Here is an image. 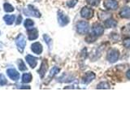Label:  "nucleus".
<instances>
[{"mask_svg":"<svg viewBox=\"0 0 130 122\" xmlns=\"http://www.w3.org/2000/svg\"><path fill=\"white\" fill-rule=\"evenodd\" d=\"M7 74L14 81H17L20 79V73L15 68H8L7 70Z\"/></svg>","mask_w":130,"mask_h":122,"instance_id":"nucleus-10","label":"nucleus"},{"mask_svg":"<svg viewBox=\"0 0 130 122\" xmlns=\"http://www.w3.org/2000/svg\"><path fill=\"white\" fill-rule=\"evenodd\" d=\"M18 68L20 69V71H22V72L27 70L26 65H25V64L24 63V61L22 59H19V61H18Z\"/></svg>","mask_w":130,"mask_h":122,"instance_id":"nucleus-26","label":"nucleus"},{"mask_svg":"<svg viewBox=\"0 0 130 122\" xmlns=\"http://www.w3.org/2000/svg\"><path fill=\"white\" fill-rule=\"evenodd\" d=\"M77 3H78V0H69V1L67 2L66 5L69 8H72V7H74L76 5Z\"/></svg>","mask_w":130,"mask_h":122,"instance_id":"nucleus-28","label":"nucleus"},{"mask_svg":"<svg viewBox=\"0 0 130 122\" xmlns=\"http://www.w3.org/2000/svg\"><path fill=\"white\" fill-rule=\"evenodd\" d=\"M80 16L84 19L86 20L91 19L93 16V10L89 7H84L80 10Z\"/></svg>","mask_w":130,"mask_h":122,"instance_id":"nucleus-7","label":"nucleus"},{"mask_svg":"<svg viewBox=\"0 0 130 122\" xmlns=\"http://www.w3.org/2000/svg\"><path fill=\"white\" fill-rule=\"evenodd\" d=\"M21 21H22V16L20 15L17 18V20H16V24H21Z\"/></svg>","mask_w":130,"mask_h":122,"instance_id":"nucleus-31","label":"nucleus"},{"mask_svg":"<svg viewBox=\"0 0 130 122\" xmlns=\"http://www.w3.org/2000/svg\"><path fill=\"white\" fill-rule=\"evenodd\" d=\"M73 81V77L68 76L67 77H65V74H63L61 77L59 78V81H61V82H71V81Z\"/></svg>","mask_w":130,"mask_h":122,"instance_id":"nucleus-24","label":"nucleus"},{"mask_svg":"<svg viewBox=\"0 0 130 122\" xmlns=\"http://www.w3.org/2000/svg\"><path fill=\"white\" fill-rule=\"evenodd\" d=\"M104 25H105V28H116L117 26V21L116 20H114L113 18H108L105 20Z\"/></svg>","mask_w":130,"mask_h":122,"instance_id":"nucleus-16","label":"nucleus"},{"mask_svg":"<svg viewBox=\"0 0 130 122\" xmlns=\"http://www.w3.org/2000/svg\"><path fill=\"white\" fill-rule=\"evenodd\" d=\"M47 70H48V63H47V60L45 59L42 60V64H41V67L38 70V73H39L41 78H43L45 77Z\"/></svg>","mask_w":130,"mask_h":122,"instance_id":"nucleus-11","label":"nucleus"},{"mask_svg":"<svg viewBox=\"0 0 130 122\" xmlns=\"http://www.w3.org/2000/svg\"><path fill=\"white\" fill-rule=\"evenodd\" d=\"M57 17H58V23L59 24V26H61V27L67 26L69 24V22H70L69 17L66 14H64L62 11H58V13H57Z\"/></svg>","mask_w":130,"mask_h":122,"instance_id":"nucleus-4","label":"nucleus"},{"mask_svg":"<svg viewBox=\"0 0 130 122\" xmlns=\"http://www.w3.org/2000/svg\"><path fill=\"white\" fill-rule=\"evenodd\" d=\"M91 34L94 37H96V38H99V37L102 36L104 34V27L101 24H94L92 26Z\"/></svg>","mask_w":130,"mask_h":122,"instance_id":"nucleus-6","label":"nucleus"},{"mask_svg":"<svg viewBox=\"0 0 130 122\" xmlns=\"http://www.w3.org/2000/svg\"><path fill=\"white\" fill-rule=\"evenodd\" d=\"M126 77H127L128 80H130V69H128L127 72H126Z\"/></svg>","mask_w":130,"mask_h":122,"instance_id":"nucleus-32","label":"nucleus"},{"mask_svg":"<svg viewBox=\"0 0 130 122\" xmlns=\"http://www.w3.org/2000/svg\"><path fill=\"white\" fill-rule=\"evenodd\" d=\"M31 50L34 53V54L37 55H40L42 54V52L43 51V47H42V45L41 44L40 42H34L31 45Z\"/></svg>","mask_w":130,"mask_h":122,"instance_id":"nucleus-13","label":"nucleus"},{"mask_svg":"<svg viewBox=\"0 0 130 122\" xmlns=\"http://www.w3.org/2000/svg\"><path fill=\"white\" fill-rule=\"evenodd\" d=\"M123 44L126 49L130 50V38H125L123 41Z\"/></svg>","mask_w":130,"mask_h":122,"instance_id":"nucleus-30","label":"nucleus"},{"mask_svg":"<svg viewBox=\"0 0 130 122\" xmlns=\"http://www.w3.org/2000/svg\"><path fill=\"white\" fill-rule=\"evenodd\" d=\"M43 39H44L45 42H46V43L47 44V46L49 47V50L51 51L52 49V46H53V41H52L51 38L47 34H44L43 35Z\"/></svg>","mask_w":130,"mask_h":122,"instance_id":"nucleus-20","label":"nucleus"},{"mask_svg":"<svg viewBox=\"0 0 130 122\" xmlns=\"http://www.w3.org/2000/svg\"><path fill=\"white\" fill-rule=\"evenodd\" d=\"M120 16L123 19H130V7L125 6L120 11Z\"/></svg>","mask_w":130,"mask_h":122,"instance_id":"nucleus-15","label":"nucleus"},{"mask_svg":"<svg viewBox=\"0 0 130 122\" xmlns=\"http://www.w3.org/2000/svg\"><path fill=\"white\" fill-rule=\"evenodd\" d=\"M32 77L30 72H27V73H24L22 76V82L23 83H29L32 81Z\"/></svg>","mask_w":130,"mask_h":122,"instance_id":"nucleus-19","label":"nucleus"},{"mask_svg":"<svg viewBox=\"0 0 130 122\" xmlns=\"http://www.w3.org/2000/svg\"><path fill=\"white\" fill-rule=\"evenodd\" d=\"M26 62L28 64V65L30 66L31 68H35L37 64H38V58L34 55H27L25 56Z\"/></svg>","mask_w":130,"mask_h":122,"instance_id":"nucleus-12","label":"nucleus"},{"mask_svg":"<svg viewBox=\"0 0 130 122\" xmlns=\"http://www.w3.org/2000/svg\"><path fill=\"white\" fill-rule=\"evenodd\" d=\"M121 34L124 36L125 38H130V23L122 27Z\"/></svg>","mask_w":130,"mask_h":122,"instance_id":"nucleus-17","label":"nucleus"},{"mask_svg":"<svg viewBox=\"0 0 130 122\" xmlns=\"http://www.w3.org/2000/svg\"><path fill=\"white\" fill-rule=\"evenodd\" d=\"M0 34H1V32H0Z\"/></svg>","mask_w":130,"mask_h":122,"instance_id":"nucleus-33","label":"nucleus"},{"mask_svg":"<svg viewBox=\"0 0 130 122\" xmlns=\"http://www.w3.org/2000/svg\"><path fill=\"white\" fill-rule=\"evenodd\" d=\"M3 8H4V11H5L6 12H12V11H14V7H13V6H11V4H10V3H4Z\"/></svg>","mask_w":130,"mask_h":122,"instance_id":"nucleus-25","label":"nucleus"},{"mask_svg":"<svg viewBox=\"0 0 130 122\" xmlns=\"http://www.w3.org/2000/svg\"><path fill=\"white\" fill-rule=\"evenodd\" d=\"M7 84V78L5 77L3 74H0V85L1 86H3V85H5Z\"/></svg>","mask_w":130,"mask_h":122,"instance_id":"nucleus-29","label":"nucleus"},{"mask_svg":"<svg viewBox=\"0 0 130 122\" xmlns=\"http://www.w3.org/2000/svg\"><path fill=\"white\" fill-rule=\"evenodd\" d=\"M119 57H120V51L117 49H111V50L108 51L107 54V59L111 64L117 62V60L119 59Z\"/></svg>","mask_w":130,"mask_h":122,"instance_id":"nucleus-2","label":"nucleus"},{"mask_svg":"<svg viewBox=\"0 0 130 122\" xmlns=\"http://www.w3.org/2000/svg\"><path fill=\"white\" fill-rule=\"evenodd\" d=\"M111 88L110 86V84L107 81H102V82L99 83L97 85V89H108Z\"/></svg>","mask_w":130,"mask_h":122,"instance_id":"nucleus-22","label":"nucleus"},{"mask_svg":"<svg viewBox=\"0 0 130 122\" xmlns=\"http://www.w3.org/2000/svg\"><path fill=\"white\" fill-rule=\"evenodd\" d=\"M59 72H60V68L59 67H57V66L53 67L51 68V72H50V74H49V78L50 79L53 78V77H54L55 76H56Z\"/></svg>","mask_w":130,"mask_h":122,"instance_id":"nucleus-21","label":"nucleus"},{"mask_svg":"<svg viewBox=\"0 0 130 122\" xmlns=\"http://www.w3.org/2000/svg\"><path fill=\"white\" fill-rule=\"evenodd\" d=\"M38 38V31L36 28H31L28 29V38L30 41H34Z\"/></svg>","mask_w":130,"mask_h":122,"instance_id":"nucleus-14","label":"nucleus"},{"mask_svg":"<svg viewBox=\"0 0 130 122\" xmlns=\"http://www.w3.org/2000/svg\"><path fill=\"white\" fill-rule=\"evenodd\" d=\"M96 77L95 73L93 72H87L83 76L82 79H81V83L84 85H89L91 83L93 80H94Z\"/></svg>","mask_w":130,"mask_h":122,"instance_id":"nucleus-8","label":"nucleus"},{"mask_svg":"<svg viewBox=\"0 0 130 122\" xmlns=\"http://www.w3.org/2000/svg\"><path fill=\"white\" fill-rule=\"evenodd\" d=\"M24 27H25V28H27V29H29V28H31L34 27V22L32 21V20H30V19H26L25 20H24Z\"/></svg>","mask_w":130,"mask_h":122,"instance_id":"nucleus-23","label":"nucleus"},{"mask_svg":"<svg viewBox=\"0 0 130 122\" xmlns=\"http://www.w3.org/2000/svg\"><path fill=\"white\" fill-rule=\"evenodd\" d=\"M24 13L26 16H34V17H37V18L41 17V13L39 12V11L32 5H28L27 8L24 9Z\"/></svg>","mask_w":130,"mask_h":122,"instance_id":"nucleus-5","label":"nucleus"},{"mask_svg":"<svg viewBox=\"0 0 130 122\" xmlns=\"http://www.w3.org/2000/svg\"><path fill=\"white\" fill-rule=\"evenodd\" d=\"M104 7L108 10H116L119 4L116 0H104Z\"/></svg>","mask_w":130,"mask_h":122,"instance_id":"nucleus-9","label":"nucleus"},{"mask_svg":"<svg viewBox=\"0 0 130 122\" xmlns=\"http://www.w3.org/2000/svg\"><path fill=\"white\" fill-rule=\"evenodd\" d=\"M15 15H6L3 16L4 21H5V23L8 24V25H11V24H13L15 21Z\"/></svg>","mask_w":130,"mask_h":122,"instance_id":"nucleus-18","label":"nucleus"},{"mask_svg":"<svg viewBox=\"0 0 130 122\" xmlns=\"http://www.w3.org/2000/svg\"><path fill=\"white\" fill-rule=\"evenodd\" d=\"M15 44L20 52H23L26 47V39L22 34H20L15 38Z\"/></svg>","mask_w":130,"mask_h":122,"instance_id":"nucleus-3","label":"nucleus"},{"mask_svg":"<svg viewBox=\"0 0 130 122\" xmlns=\"http://www.w3.org/2000/svg\"><path fill=\"white\" fill-rule=\"evenodd\" d=\"M101 0H86L87 3L92 7H97L100 4Z\"/></svg>","mask_w":130,"mask_h":122,"instance_id":"nucleus-27","label":"nucleus"},{"mask_svg":"<svg viewBox=\"0 0 130 122\" xmlns=\"http://www.w3.org/2000/svg\"><path fill=\"white\" fill-rule=\"evenodd\" d=\"M76 32L79 34H86L89 30V24L88 22L84 21V20H80V21L77 22L76 25Z\"/></svg>","mask_w":130,"mask_h":122,"instance_id":"nucleus-1","label":"nucleus"}]
</instances>
